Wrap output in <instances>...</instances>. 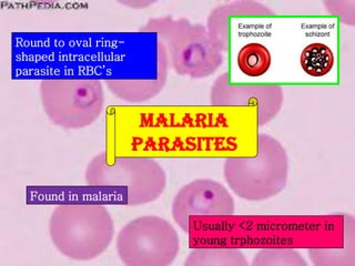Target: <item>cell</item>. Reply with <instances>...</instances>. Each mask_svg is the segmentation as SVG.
Returning <instances> with one entry per match:
<instances>
[{
	"instance_id": "cell-1",
	"label": "cell",
	"mask_w": 355,
	"mask_h": 266,
	"mask_svg": "<svg viewBox=\"0 0 355 266\" xmlns=\"http://www.w3.org/2000/svg\"><path fill=\"white\" fill-rule=\"evenodd\" d=\"M49 236L55 249L66 258L94 260L105 253L114 240V219L108 209L99 203H64L51 212Z\"/></svg>"
},
{
	"instance_id": "cell-2",
	"label": "cell",
	"mask_w": 355,
	"mask_h": 266,
	"mask_svg": "<svg viewBox=\"0 0 355 266\" xmlns=\"http://www.w3.org/2000/svg\"><path fill=\"white\" fill-rule=\"evenodd\" d=\"M87 186L105 188L116 193V199L128 206L153 202L164 193L166 175L157 161L144 157L110 159L98 153L87 166Z\"/></svg>"
},
{
	"instance_id": "cell-3",
	"label": "cell",
	"mask_w": 355,
	"mask_h": 266,
	"mask_svg": "<svg viewBox=\"0 0 355 266\" xmlns=\"http://www.w3.org/2000/svg\"><path fill=\"white\" fill-rule=\"evenodd\" d=\"M140 31L158 35L166 48L168 64L177 75L202 79L216 73L223 62V53L201 24L161 17L150 19Z\"/></svg>"
},
{
	"instance_id": "cell-4",
	"label": "cell",
	"mask_w": 355,
	"mask_h": 266,
	"mask_svg": "<svg viewBox=\"0 0 355 266\" xmlns=\"http://www.w3.org/2000/svg\"><path fill=\"white\" fill-rule=\"evenodd\" d=\"M223 175L236 197L252 202L266 201L277 197L288 184V153L277 139L259 134L258 153L227 159Z\"/></svg>"
},
{
	"instance_id": "cell-5",
	"label": "cell",
	"mask_w": 355,
	"mask_h": 266,
	"mask_svg": "<svg viewBox=\"0 0 355 266\" xmlns=\"http://www.w3.org/2000/svg\"><path fill=\"white\" fill-rule=\"evenodd\" d=\"M39 94L50 121L64 129L92 125L105 107L103 83L94 78H48L40 81Z\"/></svg>"
},
{
	"instance_id": "cell-6",
	"label": "cell",
	"mask_w": 355,
	"mask_h": 266,
	"mask_svg": "<svg viewBox=\"0 0 355 266\" xmlns=\"http://www.w3.org/2000/svg\"><path fill=\"white\" fill-rule=\"evenodd\" d=\"M180 251L175 227L164 218L140 216L129 222L116 236V252L128 266H166Z\"/></svg>"
},
{
	"instance_id": "cell-7",
	"label": "cell",
	"mask_w": 355,
	"mask_h": 266,
	"mask_svg": "<svg viewBox=\"0 0 355 266\" xmlns=\"http://www.w3.org/2000/svg\"><path fill=\"white\" fill-rule=\"evenodd\" d=\"M236 212V202L222 183L197 179L179 190L172 202L171 213L183 232H188L191 216H227Z\"/></svg>"
},
{
	"instance_id": "cell-8",
	"label": "cell",
	"mask_w": 355,
	"mask_h": 266,
	"mask_svg": "<svg viewBox=\"0 0 355 266\" xmlns=\"http://www.w3.org/2000/svg\"><path fill=\"white\" fill-rule=\"evenodd\" d=\"M284 101L282 87L269 85H238L229 72L216 78L210 89V103L216 107H255L259 125H266L280 112Z\"/></svg>"
},
{
	"instance_id": "cell-9",
	"label": "cell",
	"mask_w": 355,
	"mask_h": 266,
	"mask_svg": "<svg viewBox=\"0 0 355 266\" xmlns=\"http://www.w3.org/2000/svg\"><path fill=\"white\" fill-rule=\"evenodd\" d=\"M273 16L275 11L258 1L240 0L223 3L211 11L207 30L220 51L227 53L232 46L233 36H242L241 27H247L249 19Z\"/></svg>"
},
{
	"instance_id": "cell-10",
	"label": "cell",
	"mask_w": 355,
	"mask_h": 266,
	"mask_svg": "<svg viewBox=\"0 0 355 266\" xmlns=\"http://www.w3.org/2000/svg\"><path fill=\"white\" fill-rule=\"evenodd\" d=\"M168 57L162 42H158V75L155 79L144 80H128V79H112L105 81L111 94L128 103H141L153 99L162 91L168 78Z\"/></svg>"
},
{
	"instance_id": "cell-11",
	"label": "cell",
	"mask_w": 355,
	"mask_h": 266,
	"mask_svg": "<svg viewBox=\"0 0 355 266\" xmlns=\"http://www.w3.org/2000/svg\"><path fill=\"white\" fill-rule=\"evenodd\" d=\"M186 266H248L243 253L236 247H196L187 260Z\"/></svg>"
},
{
	"instance_id": "cell-12",
	"label": "cell",
	"mask_w": 355,
	"mask_h": 266,
	"mask_svg": "<svg viewBox=\"0 0 355 266\" xmlns=\"http://www.w3.org/2000/svg\"><path fill=\"white\" fill-rule=\"evenodd\" d=\"M336 57L327 44L321 42L310 44L300 55V64L303 71L310 77L322 78L332 71Z\"/></svg>"
},
{
	"instance_id": "cell-13",
	"label": "cell",
	"mask_w": 355,
	"mask_h": 266,
	"mask_svg": "<svg viewBox=\"0 0 355 266\" xmlns=\"http://www.w3.org/2000/svg\"><path fill=\"white\" fill-rule=\"evenodd\" d=\"M236 64L243 75L261 77L269 71L272 64L271 53L264 44L250 42L239 50Z\"/></svg>"
},
{
	"instance_id": "cell-14",
	"label": "cell",
	"mask_w": 355,
	"mask_h": 266,
	"mask_svg": "<svg viewBox=\"0 0 355 266\" xmlns=\"http://www.w3.org/2000/svg\"><path fill=\"white\" fill-rule=\"evenodd\" d=\"M252 266H308L304 258L291 247H266L254 255Z\"/></svg>"
},
{
	"instance_id": "cell-15",
	"label": "cell",
	"mask_w": 355,
	"mask_h": 266,
	"mask_svg": "<svg viewBox=\"0 0 355 266\" xmlns=\"http://www.w3.org/2000/svg\"><path fill=\"white\" fill-rule=\"evenodd\" d=\"M325 11L332 16L338 17V19L345 25L354 26L355 3L354 1H323Z\"/></svg>"
},
{
	"instance_id": "cell-16",
	"label": "cell",
	"mask_w": 355,
	"mask_h": 266,
	"mask_svg": "<svg viewBox=\"0 0 355 266\" xmlns=\"http://www.w3.org/2000/svg\"><path fill=\"white\" fill-rule=\"evenodd\" d=\"M122 5L128 6L130 8H146L147 6L153 5V1H120Z\"/></svg>"
}]
</instances>
